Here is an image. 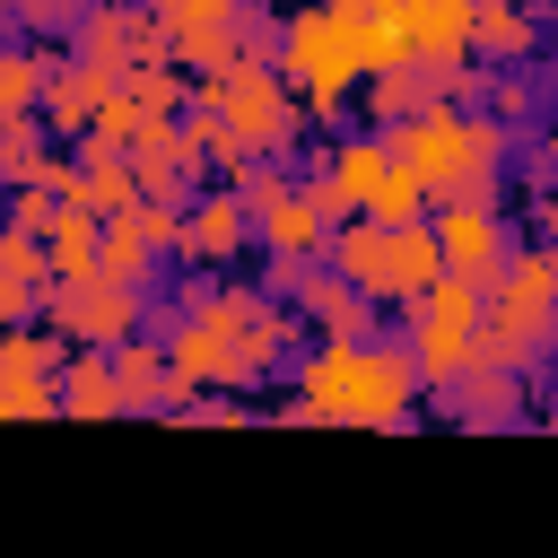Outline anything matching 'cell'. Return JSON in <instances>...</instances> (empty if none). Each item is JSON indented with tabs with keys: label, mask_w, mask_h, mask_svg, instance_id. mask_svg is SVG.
<instances>
[{
	"label": "cell",
	"mask_w": 558,
	"mask_h": 558,
	"mask_svg": "<svg viewBox=\"0 0 558 558\" xmlns=\"http://www.w3.org/2000/svg\"><path fill=\"white\" fill-rule=\"evenodd\" d=\"M296 392L305 401H323V418L331 427H410V410H418V366H410V349L401 340H323V349H305L296 357Z\"/></svg>",
	"instance_id": "obj_1"
},
{
	"label": "cell",
	"mask_w": 558,
	"mask_h": 558,
	"mask_svg": "<svg viewBox=\"0 0 558 558\" xmlns=\"http://www.w3.org/2000/svg\"><path fill=\"white\" fill-rule=\"evenodd\" d=\"M392 140V166H410L418 183H427V201L445 209V201H497V174H506V122H488V113H453V105H427L418 122H401V131H384Z\"/></svg>",
	"instance_id": "obj_2"
},
{
	"label": "cell",
	"mask_w": 558,
	"mask_h": 558,
	"mask_svg": "<svg viewBox=\"0 0 558 558\" xmlns=\"http://www.w3.org/2000/svg\"><path fill=\"white\" fill-rule=\"evenodd\" d=\"M279 78H288V96H296V113L305 122H340L349 113V96L366 87V70H357V52H349V35H340V17H331V0L323 9H296V17H279Z\"/></svg>",
	"instance_id": "obj_3"
},
{
	"label": "cell",
	"mask_w": 558,
	"mask_h": 558,
	"mask_svg": "<svg viewBox=\"0 0 558 558\" xmlns=\"http://www.w3.org/2000/svg\"><path fill=\"white\" fill-rule=\"evenodd\" d=\"M192 105H209L262 166H288L296 157V140H305V113H296V96H288V78H279V61H235V70H218V78H201L192 87Z\"/></svg>",
	"instance_id": "obj_4"
},
{
	"label": "cell",
	"mask_w": 558,
	"mask_h": 558,
	"mask_svg": "<svg viewBox=\"0 0 558 558\" xmlns=\"http://www.w3.org/2000/svg\"><path fill=\"white\" fill-rule=\"evenodd\" d=\"M183 323H209L235 357V384L279 375V357L305 340V323L270 296V288H183Z\"/></svg>",
	"instance_id": "obj_5"
},
{
	"label": "cell",
	"mask_w": 558,
	"mask_h": 558,
	"mask_svg": "<svg viewBox=\"0 0 558 558\" xmlns=\"http://www.w3.org/2000/svg\"><path fill=\"white\" fill-rule=\"evenodd\" d=\"M410 314V366H418V384L427 392H453L471 366H480V314H488V288H471V279H436L418 305H401Z\"/></svg>",
	"instance_id": "obj_6"
},
{
	"label": "cell",
	"mask_w": 558,
	"mask_h": 558,
	"mask_svg": "<svg viewBox=\"0 0 558 558\" xmlns=\"http://www.w3.org/2000/svg\"><path fill=\"white\" fill-rule=\"evenodd\" d=\"M35 323L61 340V349H122V340H140L148 331V288H131V279H61V288H44L35 296Z\"/></svg>",
	"instance_id": "obj_7"
},
{
	"label": "cell",
	"mask_w": 558,
	"mask_h": 558,
	"mask_svg": "<svg viewBox=\"0 0 558 558\" xmlns=\"http://www.w3.org/2000/svg\"><path fill=\"white\" fill-rule=\"evenodd\" d=\"M244 209H253V235L270 244V262H323L331 227H323L314 192H305L288 166H253V174H244Z\"/></svg>",
	"instance_id": "obj_8"
},
{
	"label": "cell",
	"mask_w": 558,
	"mask_h": 558,
	"mask_svg": "<svg viewBox=\"0 0 558 558\" xmlns=\"http://www.w3.org/2000/svg\"><path fill=\"white\" fill-rule=\"evenodd\" d=\"M70 61H87V70H113V78H131L140 61H166V35H157L148 0H105V9H87V17L70 26Z\"/></svg>",
	"instance_id": "obj_9"
},
{
	"label": "cell",
	"mask_w": 558,
	"mask_h": 558,
	"mask_svg": "<svg viewBox=\"0 0 558 558\" xmlns=\"http://www.w3.org/2000/svg\"><path fill=\"white\" fill-rule=\"evenodd\" d=\"M427 227H436L445 279L497 288V270L514 262V244H506V227H497V201H445V209H427Z\"/></svg>",
	"instance_id": "obj_10"
},
{
	"label": "cell",
	"mask_w": 558,
	"mask_h": 558,
	"mask_svg": "<svg viewBox=\"0 0 558 558\" xmlns=\"http://www.w3.org/2000/svg\"><path fill=\"white\" fill-rule=\"evenodd\" d=\"M131 183H140V201H201L209 166H201V148H192L183 122H148L131 140Z\"/></svg>",
	"instance_id": "obj_11"
},
{
	"label": "cell",
	"mask_w": 558,
	"mask_h": 558,
	"mask_svg": "<svg viewBox=\"0 0 558 558\" xmlns=\"http://www.w3.org/2000/svg\"><path fill=\"white\" fill-rule=\"evenodd\" d=\"M244 235H253V209H244V192H235V183H209V192L183 209L174 262H183V270H218V262H235V253H244Z\"/></svg>",
	"instance_id": "obj_12"
},
{
	"label": "cell",
	"mask_w": 558,
	"mask_h": 558,
	"mask_svg": "<svg viewBox=\"0 0 558 558\" xmlns=\"http://www.w3.org/2000/svg\"><path fill=\"white\" fill-rule=\"evenodd\" d=\"M166 384H174V418L192 401H209V392H244L235 384V357H227V340L209 323H174L166 331Z\"/></svg>",
	"instance_id": "obj_13"
},
{
	"label": "cell",
	"mask_w": 558,
	"mask_h": 558,
	"mask_svg": "<svg viewBox=\"0 0 558 558\" xmlns=\"http://www.w3.org/2000/svg\"><path fill=\"white\" fill-rule=\"evenodd\" d=\"M331 17H340V35H349V52H357L366 78H384V70H418V61H410L401 0H331Z\"/></svg>",
	"instance_id": "obj_14"
},
{
	"label": "cell",
	"mask_w": 558,
	"mask_h": 558,
	"mask_svg": "<svg viewBox=\"0 0 558 558\" xmlns=\"http://www.w3.org/2000/svg\"><path fill=\"white\" fill-rule=\"evenodd\" d=\"M323 270H331V279H349L357 296L392 305V227H375V218H349V227H331V244H323Z\"/></svg>",
	"instance_id": "obj_15"
},
{
	"label": "cell",
	"mask_w": 558,
	"mask_h": 558,
	"mask_svg": "<svg viewBox=\"0 0 558 558\" xmlns=\"http://www.w3.org/2000/svg\"><path fill=\"white\" fill-rule=\"evenodd\" d=\"M541 52V9L532 0H480L471 9V61L480 70H523Z\"/></svg>",
	"instance_id": "obj_16"
},
{
	"label": "cell",
	"mask_w": 558,
	"mask_h": 558,
	"mask_svg": "<svg viewBox=\"0 0 558 558\" xmlns=\"http://www.w3.org/2000/svg\"><path fill=\"white\" fill-rule=\"evenodd\" d=\"M471 9H480V0H401L410 61H418V70H453V61H471Z\"/></svg>",
	"instance_id": "obj_17"
},
{
	"label": "cell",
	"mask_w": 558,
	"mask_h": 558,
	"mask_svg": "<svg viewBox=\"0 0 558 558\" xmlns=\"http://www.w3.org/2000/svg\"><path fill=\"white\" fill-rule=\"evenodd\" d=\"M296 323H314L323 340H349V349H357V340H384V331H375V296H357V288H349V279H331V270H314V279H305Z\"/></svg>",
	"instance_id": "obj_18"
},
{
	"label": "cell",
	"mask_w": 558,
	"mask_h": 558,
	"mask_svg": "<svg viewBox=\"0 0 558 558\" xmlns=\"http://www.w3.org/2000/svg\"><path fill=\"white\" fill-rule=\"evenodd\" d=\"M105 357H113V384H122V410H131V418H174V384H166V340H157V331L122 340V349H105Z\"/></svg>",
	"instance_id": "obj_19"
},
{
	"label": "cell",
	"mask_w": 558,
	"mask_h": 558,
	"mask_svg": "<svg viewBox=\"0 0 558 558\" xmlns=\"http://www.w3.org/2000/svg\"><path fill=\"white\" fill-rule=\"evenodd\" d=\"M436 401H445L462 427H480V436H488V427H523V375H506V366H471V375H462L453 392H436Z\"/></svg>",
	"instance_id": "obj_20"
},
{
	"label": "cell",
	"mask_w": 558,
	"mask_h": 558,
	"mask_svg": "<svg viewBox=\"0 0 558 558\" xmlns=\"http://www.w3.org/2000/svg\"><path fill=\"white\" fill-rule=\"evenodd\" d=\"M61 418H78V427L131 418V410H122V384H113V357H105V349H70V366H61Z\"/></svg>",
	"instance_id": "obj_21"
},
{
	"label": "cell",
	"mask_w": 558,
	"mask_h": 558,
	"mask_svg": "<svg viewBox=\"0 0 558 558\" xmlns=\"http://www.w3.org/2000/svg\"><path fill=\"white\" fill-rule=\"evenodd\" d=\"M52 157H61V140L44 131V113L0 122V192H35V183L52 174Z\"/></svg>",
	"instance_id": "obj_22"
},
{
	"label": "cell",
	"mask_w": 558,
	"mask_h": 558,
	"mask_svg": "<svg viewBox=\"0 0 558 558\" xmlns=\"http://www.w3.org/2000/svg\"><path fill=\"white\" fill-rule=\"evenodd\" d=\"M323 174H331V183H340V192L357 201V218H366V201H375V183L392 174V140H384V131H366V140H340V148L323 157Z\"/></svg>",
	"instance_id": "obj_23"
},
{
	"label": "cell",
	"mask_w": 558,
	"mask_h": 558,
	"mask_svg": "<svg viewBox=\"0 0 558 558\" xmlns=\"http://www.w3.org/2000/svg\"><path fill=\"white\" fill-rule=\"evenodd\" d=\"M445 279V253H436V227H392V305H418L427 288Z\"/></svg>",
	"instance_id": "obj_24"
},
{
	"label": "cell",
	"mask_w": 558,
	"mask_h": 558,
	"mask_svg": "<svg viewBox=\"0 0 558 558\" xmlns=\"http://www.w3.org/2000/svg\"><path fill=\"white\" fill-rule=\"evenodd\" d=\"M192 87H201V78L174 70V61H140V70L122 78V96H131L148 122H183V113H192Z\"/></svg>",
	"instance_id": "obj_25"
},
{
	"label": "cell",
	"mask_w": 558,
	"mask_h": 558,
	"mask_svg": "<svg viewBox=\"0 0 558 558\" xmlns=\"http://www.w3.org/2000/svg\"><path fill=\"white\" fill-rule=\"evenodd\" d=\"M44 253H52V288H61V279H96L105 218H87V209H61V218H52V235H44Z\"/></svg>",
	"instance_id": "obj_26"
},
{
	"label": "cell",
	"mask_w": 558,
	"mask_h": 558,
	"mask_svg": "<svg viewBox=\"0 0 558 558\" xmlns=\"http://www.w3.org/2000/svg\"><path fill=\"white\" fill-rule=\"evenodd\" d=\"M61 366H70V349H61L44 323H9V331H0V375H26V384H61Z\"/></svg>",
	"instance_id": "obj_27"
},
{
	"label": "cell",
	"mask_w": 558,
	"mask_h": 558,
	"mask_svg": "<svg viewBox=\"0 0 558 558\" xmlns=\"http://www.w3.org/2000/svg\"><path fill=\"white\" fill-rule=\"evenodd\" d=\"M44 52L35 44H0V122H17V113H35L44 105Z\"/></svg>",
	"instance_id": "obj_28"
},
{
	"label": "cell",
	"mask_w": 558,
	"mask_h": 558,
	"mask_svg": "<svg viewBox=\"0 0 558 558\" xmlns=\"http://www.w3.org/2000/svg\"><path fill=\"white\" fill-rule=\"evenodd\" d=\"M427 209H436V201H427V183H418L410 166H392V174L375 183V201H366V218H375V227H418Z\"/></svg>",
	"instance_id": "obj_29"
},
{
	"label": "cell",
	"mask_w": 558,
	"mask_h": 558,
	"mask_svg": "<svg viewBox=\"0 0 558 558\" xmlns=\"http://www.w3.org/2000/svg\"><path fill=\"white\" fill-rule=\"evenodd\" d=\"M148 262H157V253L140 244V227H131V218H105V253H96V270H105V279L148 288Z\"/></svg>",
	"instance_id": "obj_30"
},
{
	"label": "cell",
	"mask_w": 558,
	"mask_h": 558,
	"mask_svg": "<svg viewBox=\"0 0 558 558\" xmlns=\"http://www.w3.org/2000/svg\"><path fill=\"white\" fill-rule=\"evenodd\" d=\"M480 105H488V122L514 131L523 113H541V78H532V70H488V96H480Z\"/></svg>",
	"instance_id": "obj_31"
},
{
	"label": "cell",
	"mask_w": 558,
	"mask_h": 558,
	"mask_svg": "<svg viewBox=\"0 0 558 558\" xmlns=\"http://www.w3.org/2000/svg\"><path fill=\"white\" fill-rule=\"evenodd\" d=\"M0 270L17 279V288H52V253H44V235H17V227H0Z\"/></svg>",
	"instance_id": "obj_32"
},
{
	"label": "cell",
	"mask_w": 558,
	"mask_h": 558,
	"mask_svg": "<svg viewBox=\"0 0 558 558\" xmlns=\"http://www.w3.org/2000/svg\"><path fill=\"white\" fill-rule=\"evenodd\" d=\"M52 218H61V201L35 183V192H0V227H17V235H52Z\"/></svg>",
	"instance_id": "obj_33"
},
{
	"label": "cell",
	"mask_w": 558,
	"mask_h": 558,
	"mask_svg": "<svg viewBox=\"0 0 558 558\" xmlns=\"http://www.w3.org/2000/svg\"><path fill=\"white\" fill-rule=\"evenodd\" d=\"M235 52H244V61H279V17H270L262 0L235 9Z\"/></svg>",
	"instance_id": "obj_34"
},
{
	"label": "cell",
	"mask_w": 558,
	"mask_h": 558,
	"mask_svg": "<svg viewBox=\"0 0 558 558\" xmlns=\"http://www.w3.org/2000/svg\"><path fill=\"white\" fill-rule=\"evenodd\" d=\"M174 427H253V401H244V392H209V401H192Z\"/></svg>",
	"instance_id": "obj_35"
},
{
	"label": "cell",
	"mask_w": 558,
	"mask_h": 558,
	"mask_svg": "<svg viewBox=\"0 0 558 558\" xmlns=\"http://www.w3.org/2000/svg\"><path fill=\"white\" fill-rule=\"evenodd\" d=\"M9 323H35V288H17V279L0 270V331H9Z\"/></svg>",
	"instance_id": "obj_36"
},
{
	"label": "cell",
	"mask_w": 558,
	"mask_h": 558,
	"mask_svg": "<svg viewBox=\"0 0 558 558\" xmlns=\"http://www.w3.org/2000/svg\"><path fill=\"white\" fill-rule=\"evenodd\" d=\"M270 418H279V427H331V418H323V401H305V392H288Z\"/></svg>",
	"instance_id": "obj_37"
},
{
	"label": "cell",
	"mask_w": 558,
	"mask_h": 558,
	"mask_svg": "<svg viewBox=\"0 0 558 558\" xmlns=\"http://www.w3.org/2000/svg\"><path fill=\"white\" fill-rule=\"evenodd\" d=\"M532 227H541V244H558V192H541V209H532Z\"/></svg>",
	"instance_id": "obj_38"
},
{
	"label": "cell",
	"mask_w": 558,
	"mask_h": 558,
	"mask_svg": "<svg viewBox=\"0 0 558 558\" xmlns=\"http://www.w3.org/2000/svg\"><path fill=\"white\" fill-rule=\"evenodd\" d=\"M541 183H549V192H558V131H549V140H541Z\"/></svg>",
	"instance_id": "obj_39"
},
{
	"label": "cell",
	"mask_w": 558,
	"mask_h": 558,
	"mask_svg": "<svg viewBox=\"0 0 558 558\" xmlns=\"http://www.w3.org/2000/svg\"><path fill=\"white\" fill-rule=\"evenodd\" d=\"M0 9H9V17H17V9H26V0H0Z\"/></svg>",
	"instance_id": "obj_40"
},
{
	"label": "cell",
	"mask_w": 558,
	"mask_h": 558,
	"mask_svg": "<svg viewBox=\"0 0 558 558\" xmlns=\"http://www.w3.org/2000/svg\"><path fill=\"white\" fill-rule=\"evenodd\" d=\"M541 9H558V0H541Z\"/></svg>",
	"instance_id": "obj_41"
}]
</instances>
